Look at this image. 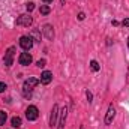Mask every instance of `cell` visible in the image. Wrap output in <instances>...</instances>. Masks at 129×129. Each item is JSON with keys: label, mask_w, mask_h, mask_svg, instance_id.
I'll use <instances>...</instances> for the list:
<instances>
[{"label": "cell", "mask_w": 129, "mask_h": 129, "mask_svg": "<svg viewBox=\"0 0 129 129\" xmlns=\"http://www.w3.org/2000/svg\"><path fill=\"white\" fill-rule=\"evenodd\" d=\"M41 83V80H38V78H33V77H30L29 80H26L24 81V86H23V93H24V96L29 98L30 95H32V90Z\"/></svg>", "instance_id": "cell-1"}, {"label": "cell", "mask_w": 129, "mask_h": 129, "mask_svg": "<svg viewBox=\"0 0 129 129\" xmlns=\"http://www.w3.org/2000/svg\"><path fill=\"white\" fill-rule=\"evenodd\" d=\"M15 51H17V48H15V47H9V48H8V51L5 53L3 62H5V64H6V68H11V66L14 64V54H15Z\"/></svg>", "instance_id": "cell-2"}, {"label": "cell", "mask_w": 129, "mask_h": 129, "mask_svg": "<svg viewBox=\"0 0 129 129\" xmlns=\"http://www.w3.org/2000/svg\"><path fill=\"white\" fill-rule=\"evenodd\" d=\"M32 23H33V18H32L30 14H23V15H20L18 20H17V26L29 27V26H32Z\"/></svg>", "instance_id": "cell-3"}, {"label": "cell", "mask_w": 129, "mask_h": 129, "mask_svg": "<svg viewBox=\"0 0 129 129\" xmlns=\"http://www.w3.org/2000/svg\"><path fill=\"white\" fill-rule=\"evenodd\" d=\"M20 47H21L24 51H29L33 47L32 36H21V38H20Z\"/></svg>", "instance_id": "cell-4"}, {"label": "cell", "mask_w": 129, "mask_h": 129, "mask_svg": "<svg viewBox=\"0 0 129 129\" xmlns=\"http://www.w3.org/2000/svg\"><path fill=\"white\" fill-rule=\"evenodd\" d=\"M38 116H39V111H38V108H36L35 105H30V107L26 110V117H27V120H36Z\"/></svg>", "instance_id": "cell-5"}, {"label": "cell", "mask_w": 129, "mask_h": 129, "mask_svg": "<svg viewBox=\"0 0 129 129\" xmlns=\"http://www.w3.org/2000/svg\"><path fill=\"white\" fill-rule=\"evenodd\" d=\"M116 117V108L113 107V104L108 107V111H107V116H105V125H111L113 120Z\"/></svg>", "instance_id": "cell-6"}, {"label": "cell", "mask_w": 129, "mask_h": 129, "mask_svg": "<svg viewBox=\"0 0 129 129\" xmlns=\"http://www.w3.org/2000/svg\"><path fill=\"white\" fill-rule=\"evenodd\" d=\"M59 105H54L53 110H51V116H50V126H56L57 125V117H59Z\"/></svg>", "instance_id": "cell-7"}, {"label": "cell", "mask_w": 129, "mask_h": 129, "mask_svg": "<svg viewBox=\"0 0 129 129\" xmlns=\"http://www.w3.org/2000/svg\"><path fill=\"white\" fill-rule=\"evenodd\" d=\"M18 62H20V64H23V66H29V64L32 63V54L21 53L20 57H18Z\"/></svg>", "instance_id": "cell-8"}, {"label": "cell", "mask_w": 129, "mask_h": 129, "mask_svg": "<svg viewBox=\"0 0 129 129\" xmlns=\"http://www.w3.org/2000/svg\"><path fill=\"white\" fill-rule=\"evenodd\" d=\"M59 116H60V119H59V129H64V123H66V117H68V108L64 107L60 110V113H59Z\"/></svg>", "instance_id": "cell-9"}, {"label": "cell", "mask_w": 129, "mask_h": 129, "mask_svg": "<svg viewBox=\"0 0 129 129\" xmlns=\"http://www.w3.org/2000/svg\"><path fill=\"white\" fill-rule=\"evenodd\" d=\"M42 32H44V35H45L47 39H50V41L54 39V30H53V26H51V24H45L44 29H42Z\"/></svg>", "instance_id": "cell-10"}, {"label": "cell", "mask_w": 129, "mask_h": 129, "mask_svg": "<svg viewBox=\"0 0 129 129\" xmlns=\"http://www.w3.org/2000/svg\"><path fill=\"white\" fill-rule=\"evenodd\" d=\"M51 80H53V74L50 71H44L42 75H41V83L42 84H50Z\"/></svg>", "instance_id": "cell-11"}, {"label": "cell", "mask_w": 129, "mask_h": 129, "mask_svg": "<svg viewBox=\"0 0 129 129\" xmlns=\"http://www.w3.org/2000/svg\"><path fill=\"white\" fill-rule=\"evenodd\" d=\"M11 123H12L14 128H21V125H23V122H21V119H20L18 116L12 117V119H11Z\"/></svg>", "instance_id": "cell-12"}, {"label": "cell", "mask_w": 129, "mask_h": 129, "mask_svg": "<svg viewBox=\"0 0 129 129\" xmlns=\"http://www.w3.org/2000/svg\"><path fill=\"white\" fill-rule=\"evenodd\" d=\"M39 12H41L42 15H48V14L51 12V9H50V6H48V5H42V6L39 8Z\"/></svg>", "instance_id": "cell-13"}, {"label": "cell", "mask_w": 129, "mask_h": 129, "mask_svg": "<svg viewBox=\"0 0 129 129\" xmlns=\"http://www.w3.org/2000/svg\"><path fill=\"white\" fill-rule=\"evenodd\" d=\"M90 68H92L93 72H98V71L101 69V66H99V63H98L96 60H92V62H90Z\"/></svg>", "instance_id": "cell-14"}, {"label": "cell", "mask_w": 129, "mask_h": 129, "mask_svg": "<svg viewBox=\"0 0 129 129\" xmlns=\"http://www.w3.org/2000/svg\"><path fill=\"white\" fill-rule=\"evenodd\" d=\"M6 119H8L6 113H5V111H0V126H3V125L6 123Z\"/></svg>", "instance_id": "cell-15"}, {"label": "cell", "mask_w": 129, "mask_h": 129, "mask_svg": "<svg viewBox=\"0 0 129 129\" xmlns=\"http://www.w3.org/2000/svg\"><path fill=\"white\" fill-rule=\"evenodd\" d=\"M30 36L35 38V41H39V42H41V33H39V30H33Z\"/></svg>", "instance_id": "cell-16"}, {"label": "cell", "mask_w": 129, "mask_h": 129, "mask_svg": "<svg viewBox=\"0 0 129 129\" xmlns=\"http://www.w3.org/2000/svg\"><path fill=\"white\" fill-rule=\"evenodd\" d=\"M26 9H27V12H32L33 9H35V3H32V2L27 3V5H26Z\"/></svg>", "instance_id": "cell-17"}, {"label": "cell", "mask_w": 129, "mask_h": 129, "mask_svg": "<svg viewBox=\"0 0 129 129\" xmlns=\"http://www.w3.org/2000/svg\"><path fill=\"white\" fill-rule=\"evenodd\" d=\"M45 63H47V62H45V59H41V60H38V68H44V66H45Z\"/></svg>", "instance_id": "cell-18"}, {"label": "cell", "mask_w": 129, "mask_h": 129, "mask_svg": "<svg viewBox=\"0 0 129 129\" xmlns=\"http://www.w3.org/2000/svg\"><path fill=\"white\" fill-rule=\"evenodd\" d=\"M6 89H8V86H6L5 83H0V93H3Z\"/></svg>", "instance_id": "cell-19"}, {"label": "cell", "mask_w": 129, "mask_h": 129, "mask_svg": "<svg viewBox=\"0 0 129 129\" xmlns=\"http://www.w3.org/2000/svg\"><path fill=\"white\" fill-rule=\"evenodd\" d=\"M86 96H87V101H89V102H92V99H93V95H92L90 92H86Z\"/></svg>", "instance_id": "cell-20"}, {"label": "cell", "mask_w": 129, "mask_h": 129, "mask_svg": "<svg viewBox=\"0 0 129 129\" xmlns=\"http://www.w3.org/2000/svg\"><path fill=\"white\" fill-rule=\"evenodd\" d=\"M122 26H125V27H129V18H125V20L122 21Z\"/></svg>", "instance_id": "cell-21"}, {"label": "cell", "mask_w": 129, "mask_h": 129, "mask_svg": "<svg viewBox=\"0 0 129 129\" xmlns=\"http://www.w3.org/2000/svg\"><path fill=\"white\" fill-rule=\"evenodd\" d=\"M84 17H86L84 12H80V14H78V20H84Z\"/></svg>", "instance_id": "cell-22"}, {"label": "cell", "mask_w": 129, "mask_h": 129, "mask_svg": "<svg viewBox=\"0 0 129 129\" xmlns=\"http://www.w3.org/2000/svg\"><path fill=\"white\" fill-rule=\"evenodd\" d=\"M42 2H45V3H51L53 0H42Z\"/></svg>", "instance_id": "cell-23"}, {"label": "cell", "mask_w": 129, "mask_h": 129, "mask_svg": "<svg viewBox=\"0 0 129 129\" xmlns=\"http://www.w3.org/2000/svg\"><path fill=\"white\" fill-rule=\"evenodd\" d=\"M60 2H62V5H64V2H66V0H60Z\"/></svg>", "instance_id": "cell-24"}, {"label": "cell", "mask_w": 129, "mask_h": 129, "mask_svg": "<svg viewBox=\"0 0 129 129\" xmlns=\"http://www.w3.org/2000/svg\"><path fill=\"white\" fill-rule=\"evenodd\" d=\"M128 47H129V38H128Z\"/></svg>", "instance_id": "cell-25"}]
</instances>
